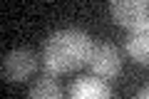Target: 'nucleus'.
<instances>
[{
	"label": "nucleus",
	"mask_w": 149,
	"mask_h": 99,
	"mask_svg": "<svg viewBox=\"0 0 149 99\" xmlns=\"http://www.w3.org/2000/svg\"><path fill=\"white\" fill-rule=\"evenodd\" d=\"M95 42L85 30L77 27H65L57 30L45 40L42 45V64L47 74H65L72 69H80L90 64Z\"/></svg>",
	"instance_id": "obj_1"
},
{
	"label": "nucleus",
	"mask_w": 149,
	"mask_h": 99,
	"mask_svg": "<svg viewBox=\"0 0 149 99\" xmlns=\"http://www.w3.org/2000/svg\"><path fill=\"white\" fill-rule=\"evenodd\" d=\"M109 15L119 27L144 30L149 27V0H109Z\"/></svg>",
	"instance_id": "obj_2"
},
{
	"label": "nucleus",
	"mask_w": 149,
	"mask_h": 99,
	"mask_svg": "<svg viewBox=\"0 0 149 99\" xmlns=\"http://www.w3.org/2000/svg\"><path fill=\"white\" fill-rule=\"evenodd\" d=\"M37 69V55L32 50H25V47H17V50H10V52L3 57V79L5 82H22L27 79L32 72Z\"/></svg>",
	"instance_id": "obj_3"
},
{
	"label": "nucleus",
	"mask_w": 149,
	"mask_h": 99,
	"mask_svg": "<svg viewBox=\"0 0 149 99\" xmlns=\"http://www.w3.org/2000/svg\"><path fill=\"white\" fill-rule=\"evenodd\" d=\"M90 69L97 74V77L104 79H114L119 72H122V55L112 42H102V45H95L90 57Z\"/></svg>",
	"instance_id": "obj_4"
},
{
	"label": "nucleus",
	"mask_w": 149,
	"mask_h": 99,
	"mask_svg": "<svg viewBox=\"0 0 149 99\" xmlns=\"http://www.w3.org/2000/svg\"><path fill=\"white\" fill-rule=\"evenodd\" d=\"M70 97L72 99H109L112 87L107 84L104 77H77L74 84L70 87Z\"/></svg>",
	"instance_id": "obj_5"
},
{
	"label": "nucleus",
	"mask_w": 149,
	"mask_h": 99,
	"mask_svg": "<svg viewBox=\"0 0 149 99\" xmlns=\"http://www.w3.org/2000/svg\"><path fill=\"white\" fill-rule=\"evenodd\" d=\"M124 50H127V55L137 64H149V27H144V30H129Z\"/></svg>",
	"instance_id": "obj_6"
},
{
	"label": "nucleus",
	"mask_w": 149,
	"mask_h": 99,
	"mask_svg": "<svg viewBox=\"0 0 149 99\" xmlns=\"http://www.w3.org/2000/svg\"><path fill=\"white\" fill-rule=\"evenodd\" d=\"M27 97H32V99H57V97H62V87L52 79V74L45 72L42 77L30 87Z\"/></svg>",
	"instance_id": "obj_7"
},
{
	"label": "nucleus",
	"mask_w": 149,
	"mask_h": 99,
	"mask_svg": "<svg viewBox=\"0 0 149 99\" xmlns=\"http://www.w3.org/2000/svg\"><path fill=\"white\" fill-rule=\"evenodd\" d=\"M137 97H139V99H149V84L139 89V92H137Z\"/></svg>",
	"instance_id": "obj_8"
}]
</instances>
